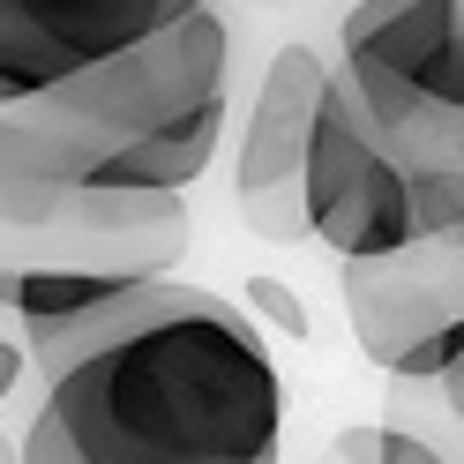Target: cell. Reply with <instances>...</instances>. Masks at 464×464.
Wrapping results in <instances>:
<instances>
[{"instance_id":"7a4b0ae2","label":"cell","mask_w":464,"mask_h":464,"mask_svg":"<svg viewBox=\"0 0 464 464\" xmlns=\"http://www.w3.org/2000/svg\"><path fill=\"white\" fill-rule=\"evenodd\" d=\"M225 91H232V31L218 8H195L172 31L112 53V61L53 82L38 98H23L15 121H31L75 180H91L128 142L158 135L172 121H195L202 105H225Z\"/></svg>"},{"instance_id":"8fae6325","label":"cell","mask_w":464,"mask_h":464,"mask_svg":"<svg viewBox=\"0 0 464 464\" xmlns=\"http://www.w3.org/2000/svg\"><path fill=\"white\" fill-rule=\"evenodd\" d=\"M75 172L61 165V150L15 112H0V232H31L53 225L75 202Z\"/></svg>"},{"instance_id":"ba28073f","label":"cell","mask_w":464,"mask_h":464,"mask_svg":"<svg viewBox=\"0 0 464 464\" xmlns=\"http://www.w3.org/2000/svg\"><path fill=\"white\" fill-rule=\"evenodd\" d=\"M450 38H457V0H353L337 23V53H344L337 75L382 128L404 105L434 98Z\"/></svg>"},{"instance_id":"8992f818","label":"cell","mask_w":464,"mask_h":464,"mask_svg":"<svg viewBox=\"0 0 464 464\" xmlns=\"http://www.w3.org/2000/svg\"><path fill=\"white\" fill-rule=\"evenodd\" d=\"M210 0H0V112L172 31Z\"/></svg>"},{"instance_id":"9c48e42d","label":"cell","mask_w":464,"mask_h":464,"mask_svg":"<svg viewBox=\"0 0 464 464\" xmlns=\"http://www.w3.org/2000/svg\"><path fill=\"white\" fill-rule=\"evenodd\" d=\"M210 285H188V277H128L112 300H98V307H82V314H68V323H31L23 330V353H31V367L45 374H68L75 360H91V353H105V344H121V337H135V330H150V323H165V314H180V307H195Z\"/></svg>"},{"instance_id":"6da1fadb","label":"cell","mask_w":464,"mask_h":464,"mask_svg":"<svg viewBox=\"0 0 464 464\" xmlns=\"http://www.w3.org/2000/svg\"><path fill=\"white\" fill-rule=\"evenodd\" d=\"M285 382L247 307L202 293L53 374L23 464H285Z\"/></svg>"},{"instance_id":"277c9868","label":"cell","mask_w":464,"mask_h":464,"mask_svg":"<svg viewBox=\"0 0 464 464\" xmlns=\"http://www.w3.org/2000/svg\"><path fill=\"white\" fill-rule=\"evenodd\" d=\"M337 285H344V323L374 367H390L397 382H442L464 337V225L427 232L404 255L344 263Z\"/></svg>"},{"instance_id":"3957f363","label":"cell","mask_w":464,"mask_h":464,"mask_svg":"<svg viewBox=\"0 0 464 464\" xmlns=\"http://www.w3.org/2000/svg\"><path fill=\"white\" fill-rule=\"evenodd\" d=\"M300 202H307V232L337 263H374V255H404L412 240H427L412 172L397 165V150L382 142V128L367 121V105L337 68H330L323 112H314Z\"/></svg>"},{"instance_id":"30bf717a","label":"cell","mask_w":464,"mask_h":464,"mask_svg":"<svg viewBox=\"0 0 464 464\" xmlns=\"http://www.w3.org/2000/svg\"><path fill=\"white\" fill-rule=\"evenodd\" d=\"M225 142V105H202L195 121H172L158 135L128 142L121 158H105L82 188H128V195H188V180H202Z\"/></svg>"},{"instance_id":"5bb4252c","label":"cell","mask_w":464,"mask_h":464,"mask_svg":"<svg viewBox=\"0 0 464 464\" xmlns=\"http://www.w3.org/2000/svg\"><path fill=\"white\" fill-rule=\"evenodd\" d=\"M434 105L464 112V0H457V38H450V61H442V82H434Z\"/></svg>"},{"instance_id":"7c38bea8","label":"cell","mask_w":464,"mask_h":464,"mask_svg":"<svg viewBox=\"0 0 464 464\" xmlns=\"http://www.w3.org/2000/svg\"><path fill=\"white\" fill-rule=\"evenodd\" d=\"M240 307L263 314L277 337H307V307H300V293H293V285H277V277H263V270L240 285Z\"/></svg>"},{"instance_id":"52a82bcc","label":"cell","mask_w":464,"mask_h":464,"mask_svg":"<svg viewBox=\"0 0 464 464\" xmlns=\"http://www.w3.org/2000/svg\"><path fill=\"white\" fill-rule=\"evenodd\" d=\"M330 91V61L314 45H277V61L263 68V91L255 112L240 128V172H232V195H240V218L277 247L314 240L307 232V202H300V172H307V142H314V112Z\"/></svg>"},{"instance_id":"5b68a950","label":"cell","mask_w":464,"mask_h":464,"mask_svg":"<svg viewBox=\"0 0 464 464\" xmlns=\"http://www.w3.org/2000/svg\"><path fill=\"white\" fill-rule=\"evenodd\" d=\"M188 247V195H128V188H75L53 225L0 232V300L31 270H121L165 277Z\"/></svg>"},{"instance_id":"4fadbf2b","label":"cell","mask_w":464,"mask_h":464,"mask_svg":"<svg viewBox=\"0 0 464 464\" xmlns=\"http://www.w3.org/2000/svg\"><path fill=\"white\" fill-rule=\"evenodd\" d=\"M374 464H450L434 442H420V434H404V427H382V442H374Z\"/></svg>"},{"instance_id":"2e32d148","label":"cell","mask_w":464,"mask_h":464,"mask_svg":"<svg viewBox=\"0 0 464 464\" xmlns=\"http://www.w3.org/2000/svg\"><path fill=\"white\" fill-rule=\"evenodd\" d=\"M0 464H23V442H8V434H0Z\"/></svg>"},{"instance_id":"9a60e30c","label":"cell","mask_w":464,"mask_h":464,"mask_svg":"<svg viewBox=\"0 0 464 464\" xmlns=\"http://www.w3.org/2000/svg\"><path fill=\"white\" fill-rule=\"evenodd\" d=\"M23 367H31V353H23V344H8V337H0V404H8V390L23 382Z\"/></svg>"}]
</instances>
